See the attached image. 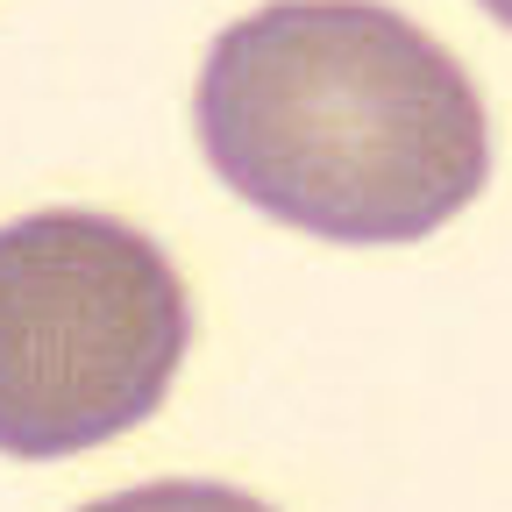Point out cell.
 <instances>
[{
  "instance_id": "cell-1",
  "label": "cell",
  "mask_w": 512,
  "mask_h": 512,
  "mask_svg": "<svg viewBox=\"0 0 512 512\" xmlns=\"http://www.w3.org/2000/svg\"><path fill=\"white\" fill-rule=\"evenodd\" d=\"M192 121L235 200L342 249L427 242L491 178L484 93L377 0H271L228 22Z\"/></svg>"
},
{
  "instance_id": "cell-2",
  "label": "cell",
  "mask_w": 512,
  "mask_h": 512,
  "mask_svg": "<svg viewBox=\"0 0 512 512\" xmlns=\"http://www.w3.org/2000/svg\"><path fill=\"white\" fill-rule=\"evenodd\" d=\"M192 349L171 256L114 214L0 228V456L64 463L143 427Z\"/></svg>"
},
{
  "instance_id": "cell-3",
  "label": "cell",
  "mask_w": 512,
  "mask_h": 512,
  "mask_svg": "<svg viewBox=\"0 0 512 512\" xmlns=\"http://www.w3.org/2000/svg\"><path fill=\"white\" fill-rule=\"evenodd\" d=\"M477 8H484L491 22H505V29H512V0H477Z\"/></svg>"
}]
</instances>
